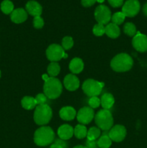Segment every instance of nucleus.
<instances>
[{"label":"nucleus","mask_w":147,"mask_h":148,"mask_svg":"<svg viewBox=\"0 0 147 148\" xmlns=\"http://www.w3.org/2000/svg\"><path fill=\"white\" fill-rule=\"evenodd\" d=\"M133 64L132 57L127 53H119L112 59L110 66L115 72H123L130 70Z\"/></svg>","instance_id":"f257e3e1"},{"label":"nucleus","mask_w":147,"mask_h":148,"mask_svg":"<svg viewBox=\"0 0 147 148\" xmlns=\"http://www.w3.org/2000/svg\"><path fill=\"white\" fill-rule=\"evenodd\" d=\"M55 133L50 127H41L34 134V142L37 145L44 147L54 141Z\"/></svg>","instance_id":"f03ea898"},{"label":"nucleus","mask_w":147,"mask_h":148,"mask_svg":"<svg viewBox=\"0 0 147 148\" xmlns=\"http://www.w3.org/2000/svg\"><path fill=\"white\" fill-rule=\"evenodd\" d=\"M62 84L60 80L56 77H50L45 81L43 91L47 98L50 99H56L59 98L62 92Z\"/></svg>","instance_id":"7ed1b4c3"},{"label":"nucleus","mask_w":147,"mask_h":148,"mask_svg":"<svg viewBox=\"0 0 147 148\" xmlns=\"http://www.w3.org/2000/svg\"><path fill=\"white\" fill-rule=\"evenodd\" d=\"M95 121L99 130L107 131L113 125V118L109 110L102 109L95 115Z\"/></svg>","instance_id":"20e7f679"},{"label":"nucleus","mask_w":147,"mask_h":148,"mask_svg":"<svg viewBox=\"0 0 147 148\" xmlns=\"http://www.w3.org/2000/svg\"><path fill=\"white\" fill-rule=\"evenodd\" d=\"M53 115L52 109L47 104L37 106L34 112V121L37 125H45L50 121Z\"/></svg>","instance_id":"39448f33"},{"label":"nucleus","mask_w":147,"mask_h":148,"mask_svg":"<svg viewBox=\"0 0 147 148\" xmlns=\"http://www.w3.org/2000/svg\"><path fill=\"white\" fill-rule=\"evenodd\" d=\"M104 87L103 82L92 79H86L82 85V90L86 95L91 97L97 96L102 92Z\"/></svg>","instance_id":"423d86ee"},{"label":"nucleus","mask_w":147,"mask_h":148,"mask_svg":"<svg viewBox=\"0 0 147 148\" xmlns=\"http://www.w3.org/2000/svg\"><path fill=\"white\" fill-rule=\"evenodd\" d=\"M95 17L98 23L108 25L112 17L110 10L107 6L102 5V4L99 5L95 9Z\"/></svg>","instance_id":"0eeeda50"},{"label":"nucleus","mask_w":147,"mask_h":148,"mask_svg":"<svg viewBox=\"0 0 147 148\" xmlns=\"http://www.w3.org/2000/svg\"><path fill=\"white\" fill-rule=\"evenodd\" d=\"M65 51L61 46L59 44H51L46 50V56L52 62H56L63 58Z\"/></svg>","instance_id":"6e6552de"},{"label":"nucleus","mask_w":147,"mask_h":148,"mask_svg":"<svg viewBox=\"0 0 147 148\" xmlns=\"http://www.w3.org/2000/svg\"><path fill=\"white\" fill-rule=\"evenodd\" d=\"M141 5L138 0H127L122 7V12L125 17H133L140 11Z\"/></svg>","instance_id":"1a4fd4ad"},{"label":"nucleus","mask_w":147,"mask_h":148,"mask_svg":"<svg viewBox=\"0 0 147 148\" xmlns=\"http://www.w3.org/2000/svg\"><path fill=\"white\" fill-rule=\"evenodd\" d=\"M95 118L94 110L90 107H83L76 114V119L82 124H88Z\"/></svg>","instance_id":"9d476101"},{"label":"nucleus","mask_w":147,"mask_h":148,"mask_svg":"<svg viewBox=\"0 0 147 148\" xmlns=\"http://www.w3.org/2000/svg\"><path fill=\"white\" fill-rule=\"evenodd\" d=\"M132 45L137 51H147V36L137 32L132 40Z\"/></svg>","instance_id":"9b49d317"},{"label":"nucleus","mask_w":147,"mask_h":148,"mask_svg":"<svg viewBox=\"0 0 147 148\" xmlns=\"http://www.w3.org/2000/svg\"><path fill=\"white\" fill-rule=\"evenodd\" d=\"M108 135L112 141L119 143L125 139L126 136V130L122 125H115L110 129Z\"/></svg>","instance_id":"f8f14e48"},{"label":"nucleus","mask_w":147,"mask_h":148,"mask_svg":"<svg viewBox=\"0 0 147 148\" xmlns=\"http://www.w3.org/2000/svg\"><path fill=\"white\" fill-rule=\"evenodd\" d=\"M79 80L76 75L73 74L67 75L63 79V84L64 86L68 90L74 91L78 89L79 87Z\"/></svg>","instance_id":"ddd939ff"},{"label":"nucleus","mask_w":147,"mask_h":148,"mask_svg":"<svg viewBox=\"0 0 147 148\" xmlns=\"http://www.w3.org/2000/svg\"><path fill=\"white\" fill-rule=\"evenodd\" d=\"M11 20L14 23L20 24L25 21L27 18V11L22 8H18L13 10L11 13Z\"/></svg>","instance_id":"4468645a"},{"label":"nucleus","mask_w":147,"mask_h":148,"mask_svg":"<svg viewBox=\"0 0 147 148\" xmlns=\"http://www.w3.org/2000/svg\"><path fill=\"white\" fill-rule=\"evenodd\" d=\"M25 7L27 12L30 15L37 17V16H40V14H42L43 9H42L41 5L36 1H34V0L29 1L26 4Z\"/></svg>","instance_id":"2eb2a0df"},{"label":"nucleus","mask_w":147,"mask_h":148,"mask_svg":"<svg viewBox=\"0 0 147 148\" xmlns=\"http://www.w3.org/2000/svg\"><path fill=\"white\" fill-rule=\"evenodd\" d=\"M58 135L63 140H69L74 135L73 127L68 124H63L58 129Z\"/></svg>","instance_id":"dca6fc26"},{"label":"nucleus","mask_w":147,"mask_h":148,"mask_svg":"<svg viewBox=\"0 0 147 148\" xmlns=\"http://www.w3.org/2000/svg\"><path fill=\"white\" fill-rule=\"evenodd\" d=\"M60 117L65 121H71L76 116V112L73 107L65 106L63 107L59 111Z\"/></svg>","instance_id":"f3484780"},{"label":"nucleus","mask_w":147,"mask_h":148,"mask_svg":"<svg viewBox=\"0 0 147 148\" xmlns=\"http://www.w3.org/2000/svg\"><path fill=\"white\" fill-rule=\"evenodd\" d=\"M114 103H115V98L112 94L105 92L101 97L100 105L102 106L103 109H110L113 106Z\"/></svg>","instance_id":"a211bd4d"},{"label":"nucleus","mask_w":147,"mask_h":148,"mask_svg":"<svg viewBox=\"0 0 147 148\" xmlns=\"http://www.w3.org/2000/svg\"><path fill=\"white\" fill-rule=\"evenodd\" d=\"M83 61L79 58H74L69 64V69L73 74H79L83 70Z\"/></svg>","instance_id":"6ab92c4d"},{"label":"nucleus","mask_w":147,"mask_h":148,"mask_svg":"<svg viewBox=\"0 0 147 148\" xmlns=\"http://www.w3.org/2000/svg\"><path fill=\"white\" fill-rule=\"evenodd\" d=\"M105 34L111 38H116L120 34L119 27L114 23H108L105 26Z\"/></svg>","instance_id":"aec40b11"},{"label":"nucleus","mask_w":147,"mask_h":148,"mask_svg":"<svg viewBox=\"0 0 147 148\" xmlns=\"http://www.w3.org/2000/svg\"><path fill=\"white\" fill-rule=\"evenodd\" d=\"M22 106L26 110H32L37 106L35 98L30 96H25L22 99Z\"/></svg>","instance_id":"412c9836"},{"label":"nucleus","mask_w":147,"mask_h":148,"mask_svg":"<svg viewBox=\"0 0 147 148\" xmlns=\"http://www.w3.org/2000/svg\"><path fill=\"white\" fill-rule=\"evenodd\" d=\"M74 134L77 139H84L86 137L87 130L83 124H78L74 130Z\"/></svg>","instance_id":"4be33fe9"},{"label":"nucleus","mask_w":147,"mask_h":148,"mask_svg":"<svg viewBox=\"0 0 147 148\" xmlns=\"http://www.w3.org/2000/svg\"><path fill=\"white\" fill-rule=\"evenodd\" d=\"M112 145V140L108 134H103L97 141V146L99 148H109Z\"/></svg>","instance_id":"5701e85b"},{"label":"nucleus","mask_w":147,"mask_h":148,"mask_svg":"<svg viewBox=\"0 0 147 148\" xmlns=\"http://www.w3.org/2000/svg\"><path fill=\"white\" fill-rule=\"evenodd\" d=\"M100 134V130L98 127H92L87 131L86 138H87L88 140H90V141H95L97 139L99 138Z\"/></svg>","instance_id":"b1692460"},{"label":"nucleus","mask_w":147,"mask_h":148,"mask_svg":"<svg viewBox=\"0 0 147 148\" xmlns=\"http://www.w3.org/2000/svg\"><path fill=\"white\" fill-rule=\"evenodd\" d=\"M48 73L51 77H55L60 72V66L57 62H51L48 66Z\"/></svg>","instance_id":"393cba45"},{"label":"nucleus","mask_w":147,"mask_h":148,"mask_svg":"<svg viewBox=\"0 0 147 148\" xmlns=\"http://www.w3.org/2000/svg\"><path fill=\"white\" fill-rule=\"evenodd\" d=\"M1 10L6 14H11L14 10V4L10 0H4L1 4Z\"/></svg>","instance_id":"a878e982"},{"label":"nucleus","mask_w":147,"mask_h":148,"mask_svg":"<svg viewBox=\"0 0 147 148\" xmlns=\"http://www.w3.org/2000/svg\"><path fill=\"white\" fill-rule=\"evenodd\" d=\"M124 33L129 36H134L136 34V27L135 25L132 23H125L123 27Z\"/></svg>","instance_id":"bb28decb"},{"label":"nucleus","mask_w":147,"mask_h":148,"mask_svg":"<svg viewBox=\"0 0 147 148\" xmlns=\"http://www.w3.org/2000/svg\"><path fill=\"white\" fill-rule=\"evenodd\" d=\"M125 16L122 12H115L113 15H112V17H111V20H112V23L117 25L122 24L124 22V20H125Z\"/></svg>","instance_id":"cd10ccee"},{"label":"nucleus","mask_w":147,"mask_h":148,"mask_svg":"<svg viewBox=\"0 0 147 148\" xmlns=\"http://www.w3.org/2000/svg\"><path fill=\"white\" fill-rule=\"evenodd\" d=\"M74 46L73 38L70 36H66L62 40V48L64 50H69Z\"/></svg>","instance_id":"c85d7f7f"},{"label":"nucleus","mask_w":147,"mask_h":148,"mask_svg":"<svg viewBox=\"0 0 147 148\" xmlns=\"http://www.w3.org/2000/svg\"><path fill=\"white\" fill-rule=\"evenodd\" d=\"M93 33L97 36H102L105 33V27L104 25L97 23L93 27Z\"/></svg>","instance_id":"c756f323"},{"label":"nucleus","mask_w":147,"mask_h":148,"mask_svg":"<svg viewBox=\"0 0 147 148\" xmlns=\"http://www.w3.org/2000/svg\"><path fill=\"white\" fill-rule=\"evenodd\" d=\"M68 145L65 142V140L61 139H56L52 145H50V148H67Z\"/></svg>","instance_id":"7c9ffc66"},{"label":"nucleus","mask_w":147,"mask_h":148,"mask_svg":"<svg viewBox=\"0 0 147 148\" xmlns=\"http://www.w3.org/2000/svg\"><path fill=\"white\" fill-rule=\"evenodd\" d=\"M44 25V20L40 16L34 17L33 19V26L36 29H40Z\"/></svg>","instance_id":"2f4dec72"},{"label":"nucleus","mask_w":147,"mask_h":148,"mask_svg":"<svg viewBox=\"0 0 147 148\" xmlns=\"http://www.w3.org/2000/svg\"><path fill=\"white\" fill-rule=\"evenodd\" d=\"M89 105L92 108H98L100 105V99L97 96L91 97L89 100Z\"/></svg>","instance_id":"473e14b6"},{"label":"nucleus","mask_w":147,"mask_h":148,"mask_svg":"<svg viewBox=\"0 0 147 148\" xmlns=\"http://www.w3.org/2000/svg\"><path fill=\"white\" fill-rule=\"evenodd\" d=\"M35 100L37 106L43 105V104H45V103L47 101V97L46 96L45 94L40 93L38 94V95H36V97L35 98Z\"/></svg>","instance_id":"72a5a7b5"},{"label":"nucleus","mask_w":147,"mask_h":148,"mask_svg":"<svg viewBox=\"0 0 147 148\" xmlns=\"http://www.w3.org/2000/svg\"><path fill=\"white\" fill-rule=\"evenodd\" d=\"M108 1L112 7H118L123 4L124 0H108Z\"/></svg>","instance_id":"f704fd0d"},{"label":"nucleus","mask_w":147,"mask_h":148,"mask_svg":"<svg viewBox=\"0 0 147 148\" xmlns=\"http://www.w3.org/2000/svg\"><path fill=\"white\" fill-rule=\"evenodd\" d=\"M97 0H82V4L85 7H89L95 4Z\"/></svg>","instance_id":"c9c22d12"},{"label":"nucleus","mask_w":147,"mask_h":148,"mask_svg":"<svg viewBox=\"0 0 147 148\" xmlns=\"http://www.w3.org/2000/svg\"><path fill=\"white\" fill-rule=\"evenodd\" d=\"M86 147L88 148H97V142L95 141H90L88 140L86 141Z\"/></svg>","instance_id":"e433bc0d"},{"label":"nucleus","mask_w":147,"mask_h":148,"mask_svg":"<svg viewBox=\"0 0 147 148\" xmlns=\"http://www.w3.org/2000/svg\"><path fill=\"white\" fill-rule=\"evenodd\" d=\"M143 12H144V14L147 16V2L144 4V7H143Z\"/></svg>","instance_id":"4c0bfd02"},{"label":"nucleus","mask_w":147,"mask_h":148,"mask_svg":"<svg viewBox=\"0 0 147 148\" xmlns=\"http://www.w3.org/2000/svg\"><path fill=\"white\" fill-rule=\"evenodd\" d=\"M43 77V80H44V81H46V80H47L48 79L49 77H49L48 75H46V74H45V75H43V77Z\"/></svg>","instance_id":"58836bf2"},{"label":"nucleus","mask_w":147,"mask_h":148,"mask_svg":"<svg viewBox=\"0 0 147 148\" xmlns=\"http://www.w3.org/2000/svg\"><path fill=\"white\" fill-rule=\"evenodd\" d=\"M74 148H88L86 146H83V145H77Z\"/></svg>","instance_id":"ea45409f"},{"label":"nucleus","mask_w":147,"mask_h":148,"mask_svg":"<svg viewBox=\"0 0 147 148\" xmlns=\"http://www.w3.org/2000/svg\"><path fill=\"white\" fill-rule=\"evenodd\" d=\"M104 1H105V0H97V1L98 3H102L104 2Z\"/></svg>","instance_id":"a19ab883"},{"label":"nucleus","mask_w":147,"mask_h":148,"mask_svg":"<svg viewBox=\"0 0 147 148\" xmlns=\"http://www.w3.org/2000/svg\"><path fill=\"white\" fill-rule=\"evenodd\" d=\"M67 57H68V54L66 53H65L64 55H63V58H64V59H66V58H67Z\"/></svg>","instance_id":"79ce46f5"},{"label":"nucleus","mask_w":147,"mask_h":148,"mask_svg":"<svg viewBox=\"0 0 147 148\" xmlns=\"http://www.w3.org/2000/svg\"><path fill=\"white\" fill-rule=\"evenodd\" d=\"M0 77H1V71H0Z\"/></svg>","instance_id":"37998d69"}]
</instances>
